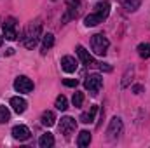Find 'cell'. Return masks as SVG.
<instances>
[{"instance_id":"cell-21","label":"cell","mask_w":150,"mask_h":148,"mask_svg":"<svg viewBox=\"0 0 150 148\" xmlns=\"http://www.w3.org/2000/svg\"><path fill=\"white\" fill-rule=\"evenodd\" d=\"M122 4H124V7H126L127 11H136V9L140 7L142 0H122Z\"/></svg>"},{"instance_id":"cell-19","label":"cell","mask_w":150,"mask_h":148,"mask_svg":"<svg viewBox=\"0 0 150 148\" xmlns=\"http://www.w3.org/2000/svg\"><path fill=\"white\" fill-rule=\"evenodd\" d=\"M54 106H56L58 110L65 111L67 108H68V99H67L65 96H58V98H56V103H54Z\"/></svg>"},{"instance_id":"cell-26","label":"cell","mask_w":150,"mask_h":148,"mask_svg":"<svg viewBox=\"0 0 150 148\" xmlns=\"http://www.w3.org/2000/svg\"><path fill=\"white\" fill-rule=\"evenodd\" d=\"M143 91V85H140V84H136V85H133V92H136V94H140Z\"/></svg>"},{"instance_id":"cell-24","label":"cell","mask_w":150,"mask_h":148,"mask_svg":"<svg viewBox=\"0 0 150 148\" xmlns=\"http://www.w3.org/2000/svg\"><path fill=\"white\" fill-rule=\"evenodd\" d=\"M63 84H65L67 87H77L79 80H77V78H65V80H63Z\"/></svg>"},{"instance_id":"cell-2","label":"cell","mask_w":150,"mask_h":148,"mask_svg":"<svg viewBox=\"0 0 150 148\" xmlns=\"http://www.w3.org/2000/svg\"><path fill=\"white\" fill-rule=\"evenodd\" d=\"M108 45H110V42H108V38L105 37L103 33H96L91 38V47H93L94 54H98V56H105Z\"/></svg>"},{"instance_id":"cell-3","label":"cell","mask_w":150,"mask_h":148,"mask_svg":"<svg viewBox=\"0 0 150 148\" xmlns=\"http://www.w3.org/2000/svg\"><path fill=\"white\" fill-rule=\"evenodd\" d=\"M101 85H103V77L100 73H91L89 77H86L84 87H86L91 94H98V91L101 89Z\"/></svg>"},{"instance_id":"cell-17","label":"cell","mask_w":150,"mask_h":148,"mask_svg":"<svg viewBox=\"0 0 150 148\" xmlns=\"http://www.w3.org/2000/svg\"><path fill=\"white\" fill-rule=\"evenodd\" d=\"M89 143H91V132H89V131H82V132L79 134L77 145L80 148H84V147H89Z\"/></svg>"},{"instance_id":"cell-16","label":"cell","mask_w":150,"mask_h":148,"mask_svg":"<svg viewBox=\"0 0 150 148\" xmlns=\"http://www.w3.org/2000/svg\"><path fill=\"white\" fill-rule=\"evenodd\" d=\"M96 111H98V106H96V105H94V106H91V110H89V111H86V113H82V115H80V122H82V124H91V122L94 120Z\"/></svg>"},{"instance_id":"cell-8","label":"cell","mask_w":150,"mask_h":148,"mask_svg":"<svg viewBox=\"0 0 150 148\" xmlns=\"http://www.w3.org/2000/svg\"><path fill=\"white\" fill-rule=\"evenodd\" d=\"M77 56L80 58L82 65H86V66H98V63L94 61V58H93L82 45H77Z\"/></svg>"},{"instance_id":"cell-18","label":"cell","mask_w":150,"mask_h":148,"mask_svg":"<svg viewBox=\"0 0 150 148\" xmlns=\"http://www.w3.org/2000/svg\"><path fill=\"white\" fill-rule=\"evenodd\" d=\"M100 23H103L101 21V18L98 16V14H89V16H86V19H84V25L86 26H96V25H100Z\"/></svg>"},{"instance_id":"cell-10","label":"cell","mask_w":150,"mask_h":148,"mask_svg":"<svg viewBox=\"0 0 150 148\" xmlns=\"http://www.w3.org/2000/svg\"><path fill=\"white\" fill-rule=\"evenodd\" d=\"M77 66H79V63H77L75 58H72V56H63L61 58V68L67 73H74L75 70H77Z\"/></svg>"},{"instance_id":"cell-13","label":"cell","mask_w":150,"mask_h":148,"mask_svg":"<svg viewBox=\"0 0 150 148\" xmlns=\"http://www.w3.org/2000/svg\"><path fill=\"white\" fill-rule=\"evenodd\" d=\"M40 120H42V124L45 125V127H52L54 124H56V115H54V111L51 110H45L42 113V117H40Z\"/></svg>"},{"instance_id":"cell-5","label":"cell","mask_w":150,"mask_h":148,"mask_svg":"<svg viewBox=\"0 0 150 148\" xmlns=\"http://www.w3.org/2000/svg\"><path fill=\"white\" fill-rule=\"evenodd\" d=\"M75 129H77L75 118H72V117H63V118H61V122H59V131H61V134H65V138H70V134L74 132Z\"/></svg>"},{"instance_id":"cell-22","label":"cell","mask_w":150,"mask_h":148,"mask_svg":"<svg viewBox=\"0 0 150 148\" xmlns=\"http://www.w3.org/2000/svg\"><path fill=\"white\" fill-rule=\"evenodd\" d=\"M138 54L142 56V58H150V44H140L138 45Z\"/></svg>"},{"instance_id":"cell-15","label":"cell","mask_w":150,"mask_h":148,"mask_svg":"<svg viewBox=\"0 0 150 148\" xmlns=\"http://www.w3.org/2000/svg\"><path fill=\"white\" fill-rule=\"evenodd\" d=\"M52 45H54V35L52 33H45L42 37V54H45Z\"/></svg>"},{"instance_id":"cell-1","label":"cell","mask_w":150,"mask_h":148,"mask_svg":"<svg viewBox=\"0 0 150 148\" xmlns=\"http://www.w3.org/2000/svg\"><path fill=\"white\" fill-rule=\"evenodd\" d=\"M40 32H42V26L40 23H35V25H30L25 32V37H23V44L26 49H33L38 44V37H40Z\"/></svg>"},{"instance_id":"cell-14","label":"cell","mask_w":150,"mask_h":148,"mask_svg":"<svg viewBox=\"0 0 150 148\" xmlns=\"http://www.w3.org/2000/svg\"><path fill=\"white\" fill-rule=\"evenodd\" d=\"M38 145H40V148H51L52 145H54V136H52L51 132L42 134L40 140H38Z\"/></svg>"},{"instance_id":"cell-9","label":"cell","mask_w":150,"mask_h":148,"mask_svg":"<svg viewBox=\"0 0 150 148\" xmlns=\"http://www.w3.org/2000/svg\"><path fill=\"white\" fill-rule=\"evenodd\" d=\"M30 129L26 127V125H16V127H12V136H14V140H19V141H26L28 138H30Z\"/></svg>"},{"instance_id":"cell-23","label":"cell","mask_w":150,"mask_h":148,"mask_svg":"<svg viewBox=\"0 0 150 148\" xmlns=\"http://www.w3.org/2000/svg\"><path fill=\"white\" fill-rule=\"evenodd\" d=\"M82 101H84V94H82V92H75L74 98H72L74 106H82Z\"/></svg>"},{"instance_id":"cell-11","label":"cell","mask_w":150,"mask_h":148,"mask_svg":"<svg viewBox=\"0 0 150 148\" xmlns=\"http://www.w3.org/2000/svg\"><path fill=\"white\" fill-rule=\"evenodd\" d=\"M11 106H12V110L16 113H23L26 110V101L23 98H19V96H12L11 98Z\"/></svg>"},{"instance_id":"cell-20","label":"cell","mask_w":150,"mask_h":148,"mask_svg":"<svg viewBox=\"0 0 150 148\" xmlns=\"http://www.w3.org/2000/svg\"><path fill=\"white\" fill-rule=\"evenodd\" d=\"M11 120V111L7 106H0V124H7Z\"/></svg>"},{"instance_id":"cell-7","label":"cell","mask_w":150,"mask_h":148,"mask_svg":"<svg viewBox=\"0 0 150 148\" xmlns=\"http://www.w3.org/2000/svg\"><path fill=\"white\" fill-rule=\"evenodd\" d=\"M4 35L7 40H16L18 38V32H16V19L14 18H9L4 21Z\"/></svg>"},{"instance_id":"cell-12","label":"cell","mask_w":150,"mask_h":148,"mask_svg":"<svg viewBox=\"0 0 150 148\" xmlns=\"http://www.w3.org/2000/svg\"><path fill=\"white\" fill-rule=\"evenodd\" d=\"M94 9H96L94 14H98V16L101 18V21L107 19V16L110 14V4H108V2H100V4H96Z\"/></svg>"},{"instance_id":"cell-6","label":"cell","mask_w":150,"mask_h":148,"mask_svg":"<svg viewBox=\"0 0 150 148\" xmlns=\"http://www.w3.org/2000/svg\"><path fill=\"white\" fill-rule=\"evenodd\" d=\"M122 132V120L119 117H113L110 120V125L107 129V134H108V140H117L119 134Z\"/></svg>"},{"instance_id":"cell-25","label":"cell","mask_w":150,"mask_h":148,"mask_svg":"<svg viewBox=\"0 0 150 148\" xmlns=\"http://www.w3.org/2000/svg\"><path fill=\"white\" fill-rule=\"evenodd\" d=\"M98 66H100V70H103V72H112V66L107 65V63H98Z\"/></svg>"},{"instance_id":"cell-27","label":"cell","mask_w":150,"mask_h":148,"mask_svg":"<svg viewBox=\"0 0 150 148\" xmlns=\"http://www.w3.org/2000/svg\"><path fill=\"white\" fill-rule=\"evenodd\" d=\"M2 44H4V38H2V35H0V45H2Z\"/></svg>"},{"instance_id":"cell-4","label":"cell","mask_w":150,"mask_h":148,"mask_svg":"<svg viewBox=\"0 0 150 148\" xmlns=\"http://www.w3.org/2000/svg\"><path fill=\"white\" fill-rule=\"evenodd\" d=\"M14 89H16L18 92H21V94H28V92L33 91V82H32L28 77L21 75V77H18V78L14 80Z\"/></svg>"}]
</instances>
